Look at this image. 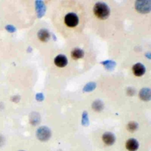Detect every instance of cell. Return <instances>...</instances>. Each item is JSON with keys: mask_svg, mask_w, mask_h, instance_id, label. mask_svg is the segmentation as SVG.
Returning a JSON list of instances; mask_svg holds the SVG:
<instances>
[{"mask_svg": "<svg viewBox=\"0 0 151 151\" xmlns=\"http://www.w3.org/2000/svg\"><path fill=\"white\" fill-rule=\"evenodd\" d=\"M64 22L68 28H74L79 23V17L74 12H68L64 17Z\"/></svg>", "mask_w": 151, "mask_h": 151, "instance_id": "2", "label": "cell"}, {"mask_svg": "<svg viewBox=\"0 0 151 151\" xmlns=\"http://www.w3.org/2000/svg\"><path fill=\"white\" fill-rule=\"evenodd\" d=\"M93 88H94V84H91L90 83V86H89L88 85H87V86H86V89L87 90H89V89H90V88L93 89Z\"/></svg>", "mask_w": 151, "mask_h": 151, "instance_id": "14", "label": "cell"}, {"mask_svg": "<svg viewBox=\"0 0 151 151\" xmlns=\"http://www.w3.org/2000/svg\"><path fill=\"white\" fill-rule=\"evenodd\" d=\"M93 12L95 16L101 19H104L109 17L110 8L108 5L103 2H97L93 7Z\"/></svg>", "mask_w": 151, "mask_h": 151, "instance_id": "1", "label": "cell"}, {"mask_svg": "<svg viewBox=\"0 0 151 151\" xmlns=\"http://www.w3.org/2000/svg\"><path fill=\"white\" fill-rule=\"evenodd\" d=\"M39 39L43 42H47L50 38V34L46 29H41L38 32Z\"/></svg>", "mask_w": 151, "mask_h": 151, "instance_id": "9", "label": "cell"}, {"mask_svg": "<svg viewBox=\"0 0 151 151\" xmlns=\"http://www.w3.org/2000/svg\"><path fill=\"white\" fill-rule=\"evenodd\" d=\"M54 62L55 65L57 67H64L67 64V58L64 55L60 54L55 57Z\"/></svg>", "mask_w": 151, "mask_h": 151, "instance_id": "4", "label": "cell"}, {"mask_svg": "<svg viewBox=\"0 0 151 151\" xmlns=\"http://www.w3.org/2000/svg\"><path fill=\"white\" fill-rule=\"evenodd\" d=\"M127 128L128 129L129 131L131 132H133L134 131H135L137 128V124L134 122H129L127 124Z\"/></svg>", "mask_w": 151, "mask_h": 151, "instance_id": "12", "label": "cell"}, {"mask_svg": "<svg viewBox=\"0 0 151 151\" xmlns=\"http://www.w3.org/2000/svg\"><path fill=\"white\" fill-rule=\"evenodd\" d=\"M84 55V51L79 48H74L71 52V57L74 60H78L82 58Z\"/></svg>", "mask_w": 151, "mask_h": 151, "instance_id": "10", "label": "cell"}, {"mask_svg": "<svg viewBox=\"0 0 151 151\" xmlns=\"http://www.w3.org/2000/svg\"><path fill=\"white\" fill-rule=\"evenodd\" d=\"M132 71H133V74L136 76L139 77V76H142L145 73V67L141 63H137V64H135L133 66Z\"/></svg>", "mask_w": 151, "mask_h": 151, "instance_id": "6", "label": "cell"}, {"mask_svg": "<svg viewBox=\"0 0 151 151\" xmlns=\"http://www.w3.org/2000/svg\"><path fill=\"white\" fill-rule=\"evenodd\" d=\"M103 140L107 145H111L114 143L115 137L113 133L110 132H106L103 135Z\"/></svg>", "mask_w": 151, "mask_h": 151, "instance_id": "7", "label": "cell"}, {"mask_svg": "<svg viewBox=\"0 0 151 151\" xmlns=\"http://www.w3.org/2000/svg\"><path fill=\"white\" fill-rule=\"evenodd\" d=\"M150 1H139L136 2V8L140 12H146L150 10Z\"/></svg>", "mask_w": 151, "mask_h": 151, "instance_id": "5", "label": "cell"}, {"mask_svg": "<svg viewBox=\"0 0 151 151\" xmlns=\"http://www.w3.org/2000/svg\"><path fill=\"white\" fill-rule=\"evenodd\" d=\"M93 106H94V109H95L96 110L99 111L101 109H102L103 105L100 101H96V102H94Z\"/></svg>", "mask_w": 151, "mask_h": 151, "instance_id": "13", "label": "cell"}, {"mask_svg": "<svg viewBox=\"0 0 151 151\" xmlns=\"http://www.w3.org/2000/svg\"><path fill=\"white\" fill-rule=\"evenodd\" d=\"M139 96L141 99L143 100H149L150 98V91L149 88H143L140 90Z\"/></svg>", "mask_w": 151, "mask_h": 151, "instance_id": "11", "label": "cell"}, {"mask_svg": "<svg viewBox=\"0 0 151 151\" xmlns=\"http://www.w3.org/2000/svg\"><path fill=\"white\" fill-rule=\"evenodd\" d=\"M139 146L137 141L134 139H129L126 143V147L129 151H136Z\"/></svg>", "mask_w": 151, "mask_h": 151, "instance_id": "8", "label": "cell"}, {"mask_svg": "<svg viewBox=\"0 0 151 151\" xmlns=\"http://www.w3.org/2000/svg\"><path fill=\"white\" fill-rule=\"evenodd\" d=\"M51 135L50 130L46 127H41L37 130V136L39 139L42 141L48 140Z\"/></svg>", "mask_w": 151, "mask_h": 151, "instance_id": "3", "label": "cell"}]
</instances>
